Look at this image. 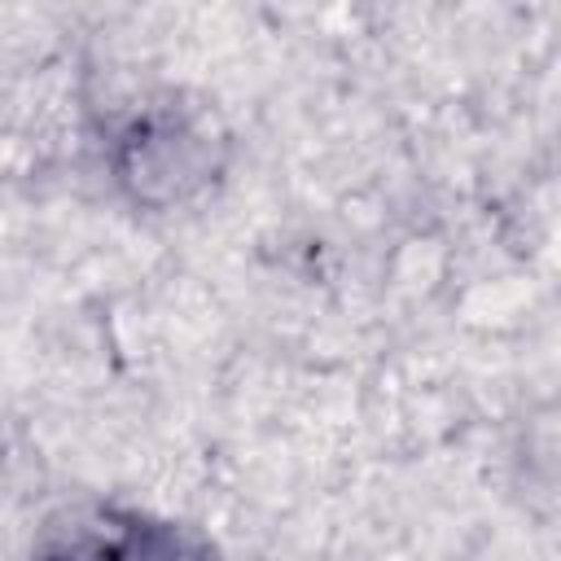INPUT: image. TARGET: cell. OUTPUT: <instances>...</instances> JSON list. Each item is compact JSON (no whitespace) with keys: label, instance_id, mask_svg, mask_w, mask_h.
Listing matches in <instances>:
<instances>
[{"label":"cell","instance_id":"obj_1","mask_svg":"<svg viewBox=\"0 0 561 561\" xmlns=\"http://www.w3.org/2000/svg\"><path fill=\"white\" fill-rule=\"evenodd\" d=\"M31 561H210V552L171 522L101 508L53 530Z\"/></svg>","mask_w":561,"mask_h":561},{"label":"cell","instance_id":"obj_2","mask_svg":"<svg viewBox=\"0 0 561 561\" xmlns=\"http://www.w3.org/2000/svg\"><path fill=\"white\" fill-rule=\"evenodd\" d=\"M118 171L127 184H136V193H153V184H171L167 193H180L184 184L210 171V149H206V136L193 131L188 123L153 118L127 131Z\"/></svg>","mask_w":561,"mask_h":561}]
</instances>
